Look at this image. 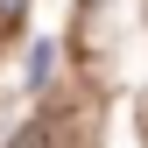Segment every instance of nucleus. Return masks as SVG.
<instances>
[{"instance_id": "obj_1", "label": "nucleus", "mask_w": 148, "mask_h": 148, "mask_svg": "<svg viewBox=\"0 0 148 148\" xmlns=\"http://www.w3.org/2000/svg\"><path fill=\"white\" fill-rule=\"evenodd\" d=\"M7 148H42V134H35V127H28V134H14Z\"/></svg>"}, {"instance_id": "obj_2", "label": "nucleus", "mask_w": 148, "mask_h": 148, "mask_svg": "<svg viewBox=\"0 0 148 148\" xmlns=\"http://www.w3.org/2000/svg\"><path fill=\"white\" fill-rule=\"evenodd\" d=\"M21 7H28V0H0V14H7V21H14V14H21Z\"/></svg>"}]
</instances>
